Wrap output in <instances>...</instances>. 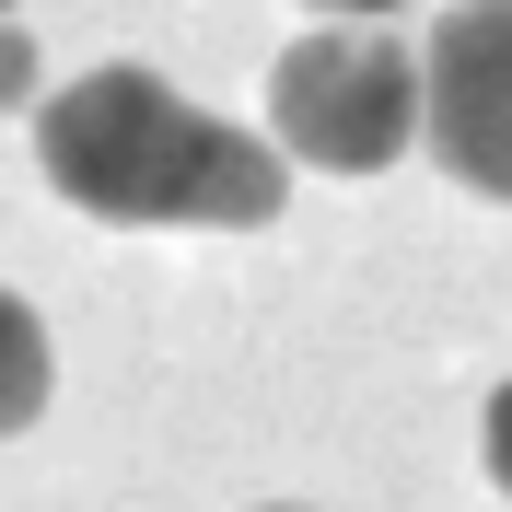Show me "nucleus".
Instances as JSON below:
<instances>
[{
    "label": "nucleus",
    "mask_w": 512,
    "mask_h": 512,
    "mask_svg": "<svg viewBox=\"0 0 512 512\" xmlns=\"http://www.w3.org/2000/svg\"><path fill=\"white\" fill-rule=\"evenodd\" d=\"M315 12H384V0H315Z\"/></svg>",
    "instance_id": "7"
},
{
    "label": "nucleus",
    "mask_w": 512,
    "mask_h": 512,
    "mask_svg": "<svg viewBox=\"0 0 512 512\" xmlns=\"http://www.w3.org/2000/svg\"><path fill=\"white\" fill-rule=\"evenodd\" d=\"M0 12H12V0H0Z\"/></svg>",
    "instance_id": "8"
},
{
    "label": "nucleus",
    "mask_w": 512,
    "mask_h": 512,
    "mask_svg": "<svg viewBox=\"0 0 512 512\" xmlns=\"http://www.w3.org/2000/svg\"><path fill=\"white\" fill-rule=\"evenodd\" d=\"M419 140L454 187L512 198V0H454L419 47Z\"/></svg>",
    "instance_id": "3"
},
{
    "label": "nucleus",
    "mask_w": 512,
    "mask_h": 512,
    "mask_svg": "<svg viewBox=\"0 0 512 512\" xmlns=\"http://www.w3.org/2000/svg\"><path fill=\"white\" fill-rule=\"evenodd\" d=\"M47 187L94 222H163V233H256L280 222L291 198V163L280 140L256 128H222L210 105H187L163 70H82L70 94H47Z\"/></svg>",
    "instance_id": "1"
},
{
    "label": "nucleus",
    "mask_w": 512,
    "mask_h": 512,
    "mask_svg": "<svg viewBox=\"0 0 512 512\" xmlns=\"http://www.w3.org/2000/svg\"><path fill=\"white\" fill-rule=\"evenodd\" d=\"M47 384H59V361H47V326H35L24 291H0V443H12L35 408H47Z\"/></svg>",
    "instance_id": "4"
},
{
    "label": "nucleus",
    "mask_w": 512,
    "mask_h": 512,
    "mask_svg": "<svg viewBox=\"0 0 512 512\" xmlns=\"http://www.w3.org/2000/svg\"><path fill=\"white\" fill-rule=\"evenodd\" d=\"M478 443H489V478H501V501H512V384H501V396H489Z\"/></svg>",
    "instance_id": "6"
},
{
    "label": "nucleus",
    "mask_w": 512,
    "mask_h": 512,
    "mask_svg": "<svg viewBox=\"0 0 512 512\" xmlns=\"http://www.w3.org/2000/svg\"><path fill=\"white\" fill-rule=\"evenodd\" d=\"M268 140L315 175H384L419 140V59L373 24H326L268 70Z\"/></svg>",
    "instance_id": "2"
},
{
    "label": "nucleus",
    "mask_w": 512,
    "mask_h": 512,
    "mask_svg": "<svg viewBox=\"0 0 512 512\" xmlns=\"http://www.w3.org/2000/svg\"><path fill=\"white\" fill-rule=\"evenodd\" d=\"M24 94H35V35L0 12V105H24Z\"/></svg>",
    "instance_id": "5"
}]
</instances>
